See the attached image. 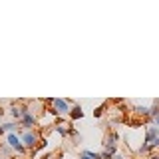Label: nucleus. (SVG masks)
Masks as SVG:
<instances>
[{
	"label": "nucleus",
	"instance_id": "1",
	"mask_svg": "<svg viewBox=\"0 0 159 159\" xmlns=\"http://www.w3.org/2000/svg\"><path fill=\"white\" fill-rule=\"evenodd\" d=\"M20 139H22V143H24V147H26V149H34V147H36V143H38V135L34 131H30V129H26V131L20 135Z\"/></svg>",
	"mask_w": 159,
	"mask_h": 159
},
{
	"label": "nucleus",
	"instance_id": "2",
	"mask_svg": "<svg viewBox=\"0 0 159 159\" xmlns=\"http://www.w3.org/2000/svg\"><path fill=\"white\" fill-rule=\"evenodd\" d=\"M6 139H8V145L14 149V151H18L20 155H22L24 151H26V147H24V143H22V139H20L16 133H8L6 135Z\"/></svg>",
	"mask_w": 159,
	"mask_h": 159
},
{
	"label": "nucleus",
	"instance_id": "3",
	"mask_svg": "<svg viewBox=\"0 0 159 159\" xmlns=\"http://www.w3.org/2000/svg\"><path fill=\"white\" fill-rule=\"evenodd\" d=\"M50 103L54 106V113H70V102L66 99H50Z\"/></svg>",
	"mask_w": 159,
	"mask_h": 159
},
{
	"label": "nucleus",
	"instance_id": "4",
	"mask_svg": "<svg viewBox=\"0 0 159 159\" xmlns=\"http://www.w3.org/2000/svg\"><path fill=\"white\" fill-rule=\"evenodd\" d=\"M20 121H22V127L30 129V127L34 125V123H36V117H34V113H32V111L24 109V116H22V119H20Z\"/></svg>",
	"mask_w": 159,
	"mask_h": 159
},
{
	"label": "nucleus",
	"instance_id": "5",
	"mask_svg": "<svg viewBox=\"0 0 159 159\" xmlns=\"http://www.w3.org/2000/svg\"><path fill=\"white\" fill-rule=\"evenodd\" d=\"M80 159H102V155L93 153V151H82L80 153Z\"/></svg>",
	"mask_w": 159,
	"mask_h": 159
},
{
	"label": "nucleus",
	"instance_id": "6",
	"mask_svg": "<svg viewBox=\"0 0 159 159\" xmlns=\"http://www.w3.org/2000/svg\"><path fill=\"white\" fill-rule=\"evenodd\" d=\"M10 116H12L14 119H22L24 109H20V107H16V106H12V107H10Z\"/></svg>",
	"mask_w": 159,
	"mask_h": 159
},
{
	"label": "nucleus",
	"instance_id": "7",
	"mask_svg": "<svg viewBox=\"0 0 159 159\" xmlns=\"http://www.w3.org/2000/svg\"><path fill=\"white\" fill-rule=\"evenodd\" d=\"M84 116V111H82V106H76V107H72V111H70V117L72 119H78V117H82Z\"/></svg>",
	"mask_w": 159,
	"mask_h": 159
},
{
	"label": "nucleus",
	"instance_id": "8",
	"mask_svg": "<svg viewBox=\"0 0 159 159\" xmlns=\"http://www.w3.org/2000/svg\"><path fill=\"white\" fill-rule=\"evenodd\" d=\"M153 121H155V125L159 127V113H157V116H155V117H153Z\"/></svg>",
	"mask_w": 159,
	"mask_h": 159
},
{
	"label": "nucleus",
	"instance_id": "9",
	"mask_svg": "<svg viewBox=\"0 0 159 159\" xmlns=\"http://www.w3.org/2000/svg\"><path fill=\"white\" fill-rule=\"evenodd\" d=\"M113 159H123V155H117V153H116V155H113Z\"/></svg>",
	"mask_w": 159,
	"mask_h": 159
},
{
	"label": "nucleus",
	"instance_id": "10",
	"mask_svg": "<svg viewBox=\"0 0 159 159\" xmlns=\"http://www.w3.org/2000/svg\"><path fill=\"white\" fill-rule=\"evenodd\" d=\"M2 133H4V127H2V125H0V135H2Z\"/></svg>",
	"mask_w": 159,
	"mask_h": 159
},
{
	"label": "nucleus",
	"instance_id": "11",
	"mask_svg": "<svg viewBox=\"0 0 159 159\" xmlns=\"http://www.w3.org/2000/svg\"><path fill=\"white\" fill-rule=\"evenodd\" d=\"M0 159H6V157H4V155H0Z\"/></svg>",
	"mask_w": 159,
	"mask_h": 159
}]
</instances>
